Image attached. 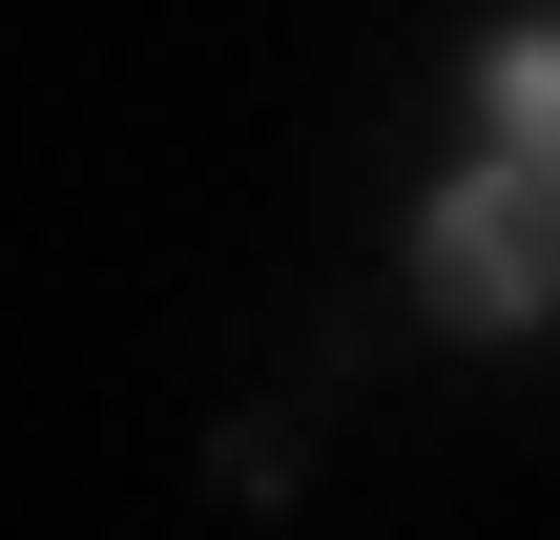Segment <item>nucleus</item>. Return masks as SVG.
<instances>
[{
  "label": "nucleus",
  "instance_id": "1",
  "mask_svg": "<svg viewBox=\"0 0 560 540\" xmlns=\"http://www.w3.org/2000/svg\"><path fill=\"white\" fill-rule=\"evenodd\" d=\"M416 291H436L457 333H520V312L560 291V166H540V146H499V166H457V187H436Z\"/></svg>",
  "mask_w": 560,
  "mask_h": 540
},
{
  "label": "nucleus",
  "instance_id": "2",
  "mask_svg": "<svg viewBox=\"0 0 560 540\" xmlns=\"http://www.w3.org/2000/svg\"><path fill=\"white\" fill-rule=\"evenodd\" d=\"M478 104H499V146H540V166H560V42H499Z\"/></svg>",
  "mask_w": 560,
  "mask_h": 540
}]
</instances>
